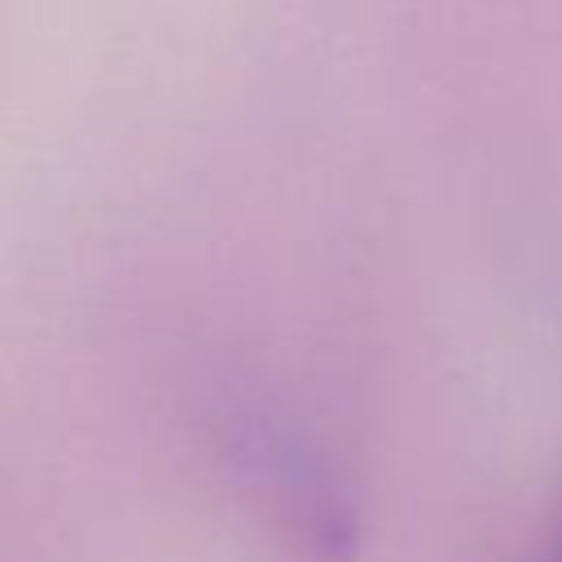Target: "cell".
Listing matches in <instances>:
<instances>
[{
  "label": "cell",
  "instance_id": "6da1fadb",
  "mask_svg": "<svg viewBox=\"0 0 562 562\" xmlns=\"http://www.w3.org/2000/svg\"><path fill=\"white\" fill-rule=\"evenodd\" d=\"M536 562H562V492H558V505H553V518H549V531H544Z\"/></svg>",
  "mask_w": 562,
  "mask_h": 562
}]
</instances>
